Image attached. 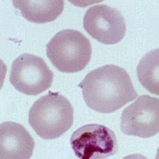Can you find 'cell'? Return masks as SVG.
I'll use <instances>...</instances> for the list:
<instances>
[{"label": "cell", "instance_id": "1", "mask_svg": "<svg viewBox=\"0 0 159 159\" xmlns=\"http://www.w3.org/2000/svg\"><path fill=\"white\" fill-rule=\"evenodd\" d=\"M89 108L110 114L138 96L130 76L124 69L107 65L91 71L79 84Z\"/></svg>", "mask_w": 159, "mask_h": 159}, {"label": "cell", "instance_id": "2", "mask_svg": "<svg viewBox=\"0 0 159 159\" xmlns=\"http://www.w3.org/2000/svg\"><path fill=\"white\" fill-rule=\"evenodd\" d=\"M29 123L42 139H57L72 127L73 107L59 92H49L32 105Z\"/></svg>", "mask_w": 159, "mask_h": 159}, {"label": "cell", "instance_id": "3", "mask_svg": "<svg viewBox=\"0 0 159 159\" xmlns=\"http://www.w3.org/2000/svg\"><path fill=\"white\" fill-rule=\"evenodd\" d=\"M46 55L60 72L74 73L83 70L92 57L89 38L74 30H64L54 35L46 45Z\"/></svg>", "mask_w": 159, "mask_h": 159}, {"label": "cell", "instance_id": "4", "mask_svg": "<svg viewBox=\"0 0 159 159\" xmlns=\"http://www.w3.org/2000/svg\"><path fill=\"white\" fill-rule=\"evenodd\" d=\"M52 80L53 73L42 57L23 53L13 61L10 82L21 93L38 96L52 86Z\"/></svg>", "mask_w": 159, "mask_h": 159}, {"label": "cell", "instance_id": "5", "mask_svg": "<svg viewBox=\"0 0 159 159\" xmlns=\"http://www.w3.org/2000/svg\"><path fill=\"white\" fill-rule=\"evenodd\" d=\"M70 145L80 159H105L118 151L113 130L100 124H87L72 134Z\"/></svg>", "mask_w": 159, "mask_h": 159}, {"label": "cell", "instance_id": "6", "mask_svg": "<svg viewBox=\"0 0 159 159\" xmlns=\"http://www.w3.org/2000/svg\"><path fill=\"white\" fill-rule=\"evenodd\" d=\"M120 129L127 135L150 138L159 132V99L139 96L123 110Z\"/></svg>", "mask_w": 159, "mask_h": 159}, {"label": "cell", "instance_id": "7", "mask_svg": "<svg viewBox=\"0 0 159 159\" xmlns=\"http://www.w3.org/2000/svg\"><path fill=\"white\" fill-rule=\"evenodd\" d=\"M84 29L95 40L104 45H115L123 40L127 25L117 9L107 5L92 6L84 16Z\"/></svg>", "mask_w": 159, "mask_h": 159}, {"label": "cell", "instance_id": "8", "mask_svg": "<svg viewBox=\"0 0 159 159\" xmlns=\"http://www.w3.org/2000/svg\"><path fill=\"white\" fill-rule=\"evenodd\" d=\"M34 147V140L22 125L0 123V159H30Z\"/></svg>", "mask_w": 159, "mask_h": 159}, {"label": "cell", "instance_id": "9", "mask_svg": "<svg viewBox=\"0 0 159 159\" xmlns=\"http://www.w3.org/2000/svg\"><path fill=\"white\" fill-rule=\"evenodd\" d=\"M15 7L21 11L22 17L34 23L52 22L64 10V1H13Z\"/></svg>", "mask_w": 159, "mask_h": 159}, {"label": "cell", "instance_id": "10", "mask_svg": "<svg viewBox=\"0 0 159 159\" xmlns=\"http://www.w3.org/2000/svg\"><path fill=\"white\" fill-rule=\"evenodd\" d=\"M139 81L147 91L159 96V49L146 53L137 66Z\"/></svg>", "mask_w": 159, "mask_h": 159}, {"label": "cell", "instance_id": "11", "mask_svg": "<svg viewBox=\"0 0 159 159\" xmlns=\"http://www.w3.org/2000/svg\"><path fill=\"white\" fill-rule=\"evenodd\" d=\"M7 72V65H6V64L2 61V60L0 59V90L2 89V86H3Z\"/></svg>", "mask_w": 159, "mask_h": 159}, {"label": "cell", "instance_id": "12", "mask_svg": "<svg viewBox=\"0 0 159 159\" xmlns=\"http://www.w3.org/2000/svg\"><path fill=\"white\" fill-rule=\"evenodd\" d=\"M123 159H148V158L145 157V156L142 155V154H130V155L127 156V157H125Z\"/></svg>", "mask_w": 159, "mask_h": 159}, {"label": "cell", "instance_id": "13", "mask_svg": "<svg viewBox=\"0 0 159 159\" xmlns=\"http://www.w3.org/2000/svg\"><path fill=\"white\" fill-rule=\"evenodd\" d=\"M155 159H159V147H158V149H157V154H156Z\"/></svg>", "mask_w": 159, "mask_h": 159}]
</instances>
